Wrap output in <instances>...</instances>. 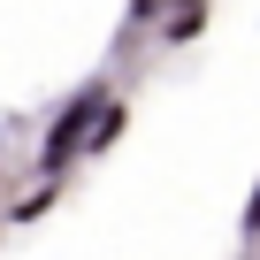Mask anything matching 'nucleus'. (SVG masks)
<instances>
[{
	"mask_svg": "<svg viewBox=\"0 0 260 260\" xmlns=\"http://www.w3.org/2000/svg\"><path fill=\"white\" fill-rule=\"evenodd\" d=\"M115 100V84L107 77H84L54 115H46V130H39V184H69L77 169H84V138H92V122H100V107Z\"/></svg>",
	"mask_w": 260,
	"mask_h": 260,
	"instance_id": "obj_1",
	"label": "nucleus"
},
{
	"mask_svg": "<svg viewBox=\"0 0 260 260\" xmlns=\"http://www.w3.org/2000/svg\"><path fill=\"white\" fill-rule=\"evenodd\" d=\"M54 199H61V184H31L23 199H8V207H0V222H8V230H31L39 214H54Z\"/></svg>",
	"mask_w": 260,
	"mask_h": 260,
	"instance_id": "obj_2",
	"label": "nucleus"
},
{
	"mask_svg": "<svg viewBox=\"0 0 260 260\" xmlns=\"http://www.w3.org/2000/svg\"><path fill=\"white\" fill-rule=\"evenodd\" d=\"M199 31H207V0H176L169 23H161V46H191Z\"/></svg>",
	"mask_w": 260,
	"mask_h": 260,
	"instance_id": "obj_3",
	"label": "nucleus"
},
{
	"mask_svg": "<svg viewBox=\"0 0 260 260\" xmlns=\"http://www.w3.org/2000/svg\"><path fill=\"white\" fill-rule=\"evenodd\" d=\"M169 8H176V0H130L122 31H161V23H169Z\"/></svg>",
	"mask_w": 260,
	"mask_h": 260,
	"instance_id": "obj_4",
	"label": "nucleus"
},
{
	"mask_svg": "<svg viewBox=\"0 0 260 260\" xmlns=\"http://www.w3.org/2000/svg\"><path fill=\"white\" fill-rule=\"evenodd\" d=\"M245 245H260V184H252V199H245V230H237Z\"/></svg>",
	"mask_w": 260,
	"mask_h": 260,
	"instance_id": "obj_5",
	"label": "nucleus"
}]
</instances>
